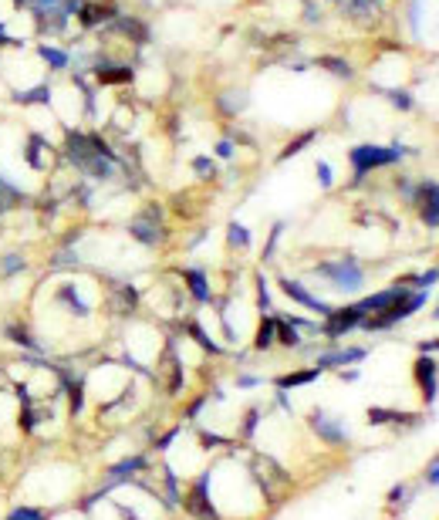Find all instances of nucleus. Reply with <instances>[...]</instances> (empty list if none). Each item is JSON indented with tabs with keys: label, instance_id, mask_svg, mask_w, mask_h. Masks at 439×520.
I'll use <instances>...</instances> for the list:
<instances>
[{
	"label": "nucleus",
	"instance_id": "19",
	"mask_svg": "<svg viewBox=\"0 0 439 520\" xmlns=\"http://www.w3.org/2000/svg\"><path fill=\"white\" fill-rule=\"evenodd\" d=\"M145 463H149L145 456H129V459H122V463H112V467H108V477L118 483V480H125V477H132V473L145 469Z\"/></svg>",
	"mask_w": 439,
	"mask_h": 520
},
{
	"label": "nucleus",
	"instance_id": "17",
	"mask_svg": "<svg viewBox=\"0 0 439 520\" xmlns=\"http://www.w3.org/2000/svg\"><path fill=\"white\" fill-rule=\"evenodd\" d=\"M250 244H254V234L247 230L240 220H230L227 223V247L233 250H250Z\"/></svg>",
	"mask_w": 439,
	"mask_h": 520
},
{
	"label": "nucleus",
	"instance_id": "12",
	"mask_svg": "<svg viewBox=\"0 0 439 520\" xmlns=\"http://www.w3.org/2000/svg\"><path fill=\"white\" fill-rule=\"evenodd\" d=\"M180 277H182V284H186V291L193 294L196 304H210V301H213L210 277H207V271H203V267H182Z\"/></svg>",
	"mask_w": 439,
	"mask_h": 520
},
{
	"label": "nucleus",
	"instance_id": "34",
	"mask_svg": "<svg viewBox=\"0 0 439 520\" xmlns=\"http://www.w3.org/2000/svg\"><path fill=\"white\" fill-rule=\"evenodd\" d=\"M257 422H260V409H250L247 412V419H244V436H254V430H257Z\"/></svg>",
	"mask_w": 439,
	"mask_h": 520
},
{
	"label": "nucleus",
	"instance_id": "18",
	"mask_svg": "<svg viewBox=\"0 0 439 520\" xmlns=\"http://www.w3.org/2000/svg\"><path fill=\"white\" fill-rule=\"evenodd\" d=\"M368 422L372 426H382V422H399V426H415L419 416H406V412H392V409H368Z\"/></svg>",
	"mask_w": 439,
	"mask_h": 520
},
{
	"label": "nucleus",
	"instance_id": "1",
	"mask_svg": "<svg viewBox=\"0 0 439 520\" xmlns=\"http://www.w3.org/2000/svg\"><path fill=\"white\" fill-rule=\"evenodd\" d=\"M409 156V149L402 142L392 145H375V142H358L348 149V170H351V182H362L365 176H372L378 170H388V166H399L402 159Z\"/></svg>",
	"mask_w": 439,
	"mask_h": 520
},
{
	"label": "nucleus",
	"instance_id": "10",
	"mask_svg": "<svg viewBox=\"0 0 439 520\" xmlns=\"http://www.w3.org/2000/svg\"><path fill=\"white\" fill-rule=\"evenodd\" d=\"M34 54H38L41 65L48 68V75H65V71H71V48H58L51 41H38Z\"/></svg>",
	"mask_w": 439,
	"mask_h": 520
},
{
	"label": "nucleus",
	"instance_id": "37",
	"mask_svg": "<svg viewBox=\"0 0 439 520\" xmlns=\"http://www.w3.org/2000/svg\"><path fill=\"white\" fill-rule=\"evenodd\" d=\"M341 382H358V372L351 368V372H341Z\"/></svg>",
	"mask_w": 439,
	"mask_h": 520
},
{
	"label": "nucleus",
	"instance_id": "39",
	"mask_svg": "<svg viewBox=\"0 0 439 520\" xmlns=\"http://www.w3.org/2000/svg\"><path fill=\"white\" fill-rule=\"evenodd\" d=\"M328 4H341V0H328Z\"/></svg>",
	"mask_w": 439,
	"mask_h": 520
},
{
	"label": "nucleus",
	"instance_id": "38",
	"mask_svg": "<svg viewBox=\"0 0 439 520\" xmlns=\"http://www.w3.org/2000/svg\"><path fill=\"white\" fill-rule=\"evenodd\" d=\"M433 318H436V321H439V304H436V311H433Z\"/></svg>",
	"mask_w": 439,
	"mask_h": 520
},
{
	"label": "nucleus",
	"instance_id": "22",
	"mask_svg": "<svg viewBox=\"0 0 439 520\" xmlns=\"http://www.w3.org/2000/svg\"><path fill=\"white\" fill-rule=\"evenodd\" d=\"M186 331H190V338H193L196 345H200V348L207 351V355H220V345H217L213 338H210L207 331H203V325H200L196 318H190V321H186Z\"/></svg>",
	"mask_w": 439,
	"mask_h": 520
},
{
	"label": "nucleus",
	"instance_id": "15",
	"mask_svg": "<svg viewBox=\"0 0 439 520\" xmlns=\"http://www.w3.org/2000/svg\"><path fill=\"white\" fill-rule=\"evenodd\" d=\"M314 378H321V368L314 365V368H301V372H291V375H281V378H274V385L277 389H301V385H311Z\"/></svg>",
	"mask_w": 439,
	"mask_h": 520
},
{
	"label": "nucleus",
	"instance_id": "25",
	"mask_svg": "<svg viewBox=\"0 0 439 520\" xmlns=\"http://www.w3.org/2000/svg\"><path fill=\"white\" fill-rule=\"evenodd\" d=\"M314 139H318V132H314V129L301 132V135H297V139H291V142H287L284 149H281V156H277V162H287V159H291V156H297V152H301V149H308V145L314 142Z\"/></svg>",
	"mask_w": 439,
	"mask_h": 520
},
{
	"label": "nucleus",
	"instance_id": "21",
	"mask_svg": "<svg viewBox=\"0 0 439 520\" xmlns=\"http://www.w3.org/2000/svg\"><path fill=\"white\" fill-rule=\"evenodd\" d=\"M318 68H324V71H331L338 81H348L351 78V65L345 61V58H335V54H321L318 61H314Z\"/></svg>",
	"mask_w": 439,
	"mask_h": 520
},
{
	"label": "nucleus",
	"instance_id": "13",
	"mask_svg": "<svg viewBox=\"0 0 439 520\" xmlns=\"http://www.w3.org/2000/svg\"><path fill=\"white\" fill-rule=\"evenodd\" d=\"M368 358V348H338V351H324L318 355V368H345V365L365 362Z\"/></svg>",
	"mask_w": 439,
	"mask_h": 520
},
{
	"label": "nucleus",
	"instance_id": "33",
	"mask_svg": "<svg viewBox=\"0 0 439 520\" xmlns=\"http://www.w3.org/2000/svg\"><path fill=\"white\" fill-rule=\"evenodd\" d=\"M281 234H284V223H274V234H271V240H267V247H264V260L274 257V250H277V240H281Z\"/></svg>",
	"mask_w": 439,
	"mask_h": 520
},
{
	"label": "nucleus",
	"instance_id": "5",
	"mask_svg": "<svg viewBox=\"0 0 439 520\" xmlns=\"http://www.w3.org/2000/svg\"><path fill=\"white\" fill-rule=\"evenodd\" d=\"M182 507H186V514H193L196 520H220L217 507H213V500H210V473H203V477L190 487V494L182 496Z\"/></svg>",
	"mask_w": 439,
	"mask_h": 520
},
{
	"label": "nucleus",
	"instance_id": "7",
	"mask_svg": "<svg viewBox=\"0 0 439 520\" xmlns=\"http://www.w3.org/2000/svg\"><path fill=\"white\" fill-rule=\"evenodd\" d=\"M413 207L419 209V220L426 223L429 230H439V182H415Z\"/></svg>",
	"mask_w": 439,
	"mask_h": 520
},
{
	"label": "nucleus",
	"instance_id": "27",
	"mask_svg": "<svg viewBox=\"0 0 439 520\" xmlns=\"http://www.w3.org/2000/svg\"><path fill=\"white\" fill-rule=\"evenodd\" d=\"M399 284H413V287H419V291H429V287L439 284V267H429V271L415 274V277H406V281H399Z\"/></svg>",
	"mask_w": 439,
	"mask_h": 520
},
{
	"label": "nucleus",
	"instance_id": "29",
	"mask_svg": "<svg viewBox=\"0 0 439 520\" xmlns=\"http://www.w3.org/2000/svg\"><path fill=\"white\" fill-rule=\"evenodd\" d=\"M254 287H257V308L267 314L271 311V287H267V277L257 274V277H254Z\"/></svg>",
	"mask_w": 439,
	"mask_h": 520
},
{
	"label": "nucleus",
	"instance_id": "35",
	"mask_svg": "<svg viewBox=\"0 0 439 520\" xmlns=\"http://www.w3.org/2000/svg\"><path fill=\"white\" fill-rule=\"evenodd\" d=\"M237 385H240V389H254V385H260V378L257 375H240L237 378Z\"/></svg>",
	"mask_w": 439,
	"mask_h": 520
},
{
	"label": "nucleus",
	"instance_id": "16",
	"mask_svg": "<svg viewBox=\"0 0 439 520\" xmlns=\"http://www.w3.org/2000/svg\"><path fill=\"white\" fill-rule=\"evenodd\" d=\"M4 335H7V338H11L14 345H21V348H27V351H38V348H44V345H41V341L34 338L31 331H27V325H24V321H11V325L4 328Z\"/></svg>",
	"mask_w": 439,
	"mask_h": 520
},
{
	"label": "nucleus",
	"instance_id": "26",
	"mask_svg": "<svg viewBox=\"0 0 439 520\" xmlns=\"http://www.w3.org/2000/svg\"><path fill=\"white\" fill-rule=\"evenodd\" d=\"M247 108V95L244 91H227V95H223V98H220V112H223V115H240V112H244Z\"/></svg>",
	"mask_w": 439,
	"mask_h": 520
},
{
	"label": "nucleus",
	"instance_id": "4",
	"mask_svg": "<svg viewBox=\"0 0 439 520\" xmlns=\"http://www.w3.org/2000/svg\"><path fill=\"white\" fill-rule=\"evenodd\" d=\"M277 287H281V291H284V294H287L291 301H294V304H301V308H308L311 314H321V318H328V314L335 311V308H331L328 301L318 298L314 291H308V287L301 284L297 277H284V274H281V277H277Z\"/></svg>",
	"mask_w": 439,
	"mask_h": 520
},
{
	"label": "nucleus",
	"instance_id": "23",
	"mask_svg": "<svg viewBox=\"0 0 439 520\" xmlns=\"http://www.w3.org/2000/svg\"><path fill=\"white\" fill-rule=\"evenodd\" d=\"M27 271V257L21 254V250H7L4 257H0V274L4 277H17V274Z\"/></svg>",
	"mask_w": 439,
	"mask_h": 520
},
{
	"label": "nucleus",
	"instance_id": "2",
	"mask_svg": "<svg viewBox=\"0 0 439 520\" xmlns=\"http://www.w3.org/2000/svg\"><path fill=\"white\" fill-rule=\"evenodd\" d=\"M311 274H314L318 281H324L335 294H358V291L365 287V281H368L365 267L355 257H348V254H345V257H331V260L314 264Z\"/></svg>",
	"mask_w": 439,
	"mask_h": 520
},
{
	"label": "nucleus",
	"instance_id": "24",
	"mask_svg": "<svg viewBox=\"0 0 439 520\" xmlns=\"http://www.w3.org/2000/svg\"><path fill=\"white\" fill-rule=\"evenodd\" d=\"M382 91V95H386V102L392 105V108H396V112H413V95H409V91L406 88H399V85H392V88H378Z\"/></svg>",
	"mask_w": 439,
	"mask_h": 520
},
{
	"label": "nucleus",
	"instance_id": "3",
	"mask_svg": "<svg viewBox=\"0 0 439 520\" xmlns=\"http://www.w3.org/2000/svg\"><path fill=\"white\" fill-rule=\"evenodd\" d=\"M129 236L143 247H162L166 230H162V209L159 207H145L143 213H135L129 220Z\"/></svg>",
	"mask_w": 439,
	"mask_h": 520
},
{
	"label": "nucleus",
	"instance_id": "31",
	"mask_svg": "<svg viewBox=\"0 0 439 520\" xmlns=\"http://www.w3.org/2000/svg\"><path fill=\"white\" fill-rule=\"evenodd\" d=\"M213 156L223 159V162H230V159L237 156V145H233V139H220V142L213 145Z\"/></svg>",
	"mask_w": 439,
	"mask_h": 520
},
{
	"label": "nucleus",
	"instance_id": "6",
	"mask_svg": "<svg viewBox=\"0 0 439 520\" xmlns=\"http://www.w3.org/2000/svg\"><path fill=\"white\" fill-rule=\"evenodd\" d=\"M365 314L355 308V304H345V308H335V311L324 318L321 325V335L324 338H345L348 331H355V328H362Z\"/></svg>",
	"mask_w": 439,
	"mask_h": 520
},
{
	"label": "nucleus",
	"instance_id": "30",
	"mask_svg": "<svg viewBox=\"0 0 439 520\" xmlns=\"http://www.w3.org/2000/svg\"><path fill=\"white\" fill-rule=\"evenodd\" d=\"M7 520H48V514L38 507H14Z\"/></svg>",
	"mask_w": 439,
	"mask_h": 520
},
{
	"label": "nucleus",
	"instance_id": "8",
	"mask_svg": "<svg viewBox=\"0 0 439 520\" xmlns=\"http://www.w3.org/2000/svg\"><path fill=\"white\" fill-rule=\"evenodd\" d=\"M413 378H415V385H419V395H423V402H426V405L436 402L439 368H436V362H433V355H419V358H415Z\"/></svg>",
	"mask_w": 439,
	"mask_h": 520
},
{
	"label": "nucleus",
	"instance_id": "14",
	"mask_svg": "<svg viewBox=\"0 0 439 520\" xmlns=\"http://www.w3.org/2000/svg\"><path fill=\"white\" fill-rule=\"evenodd\" d=\"M277 341V314H264L257 321V335H254V348L267 351Z\"/></svg>",
	"mask_w": 439,
	"mask_h": 520
},
{
	"label": "nucleus",
	"instance_id": "9",
	"mask_svg": "<svg viewBox=\"0 0 439 520\" xmlns=\"http://www.w3.org/2000/svg\"><path fill=\"white\" fill-rule=\"evenodd\" d=\"M91 78H95V85L98 88H125V85H132L135 81V68L132 65H122V61H105V65L91 68Z\"/></svg>",
	"mask_w": 439,
	"mask_h": 520
},
{
	"label": "nucleus",
	"instance_id": "20",
	"mask_svg": "<svg viewBox=\"0 0 439 520\" xmlns=\"http://www.w3.org/2000/svg\"><path fill=\"white\" fill-rule=\"evenodd\" d=\"M277 341H281L284 348H297V345L304 341L301 338V331L294 328V321H291L287 314H277Z\"/></svg>",
	"mask_w": 439,
	"mask_h": 520
},
{
	"label": "nucleus",
	"instance_id": "11",
	"mask_svg": "<svg viewBox=\"0 0 439 520\" xmlns=\"http://www.w3.org/2000/svg\"><path fill=\"white\" fill-rule=\"evenodd\" d=\"M311 430L318 432L324 442H331V446H341V442L348 440L345 426H341L338 419H331L328 412H321V409H314V412H311Z\"/></svg>",
	"mask_w": 439,
	"mask_h": 520
},
{
	"label": "nucleus",
	"instance_id": "36",
	"mask_svg": "<svg viewBox=\"0 0 439 520\" xmlns=\"http://www.w3.org/2000/svg\"><path fill=\"white\" fill-rule=\"evenodd\" d=\"M429 483H433V487H439V459H433V467H429Z\"/></svg>",
	"mask_w": 439,
	"mask_h": 520
},
{
	"label": "nucleus",
	"instance_id": "28",
	"mask_svg": "<svg viewBox=\"0 0 439 520\" xmlns=\"http://www.w3.org/2000/svg\"><path fill=\"white\" fill-rule=\"evenodd\" d=\"M314 176H318V186H321V189H331V186H335V172H331V162H328V159H318V162H314Z\"/></svg>",
	"mask_w": 439,
	"mask_h": 520
},
{
	"label": "nucleus",
	"instance_id": "32",
	"mask_svg": "<svg viewBox=\"0 0 439 520\" xmlns=\"http://www.w3.org/2000/svg\"><path fill=\"white\" fill-rule=\"evenodd\" d=\"M193 172L196 176H203V180H210V176L217 172V166H213V159L210 156H196L193 159Z\"/></svg>",
	"mask_w": 439,
	"mask_h": 520
}]
</instances>
